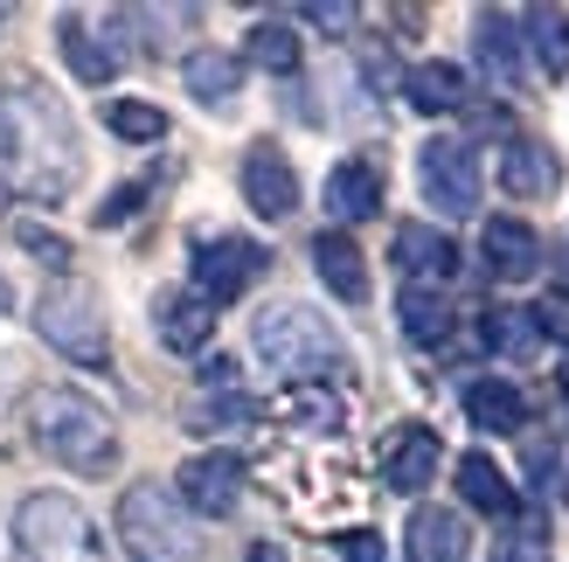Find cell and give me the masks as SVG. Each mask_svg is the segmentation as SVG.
<instances>
[{
  "label": "cell",
  "instance_id": "1",
  "mask_svg": "<svg viewBox=\"0 0 569 562\" xmlns=\"http://www.w3.org/2000/svg\"><path fill=\"white\" fill-rule=\"evenodd\" d=\"M0 167H8V181L28 188L36 202H63V194L83 181L77 126L36 77L0 83Z\"/></svg>",
  "mask_w": 569,
  "mask_h": 562
},
{
  "label": "cell",
  "instance_id": "2",
  "mask_svg": "<svg viewBox=\"0 0 569 562\" xmlns=\"http://www.w3.org/2000/svg\"><path fill=\"white\" fill-rule=\"evenodd\" d=\"M28 438L63 472H83V480H104L119 465V431L83 389H36L28 397Z\"/></svg>",
  "mask_w": 569,
  "mask_h": 562
},
{
  "label": "cell",
  "instance_id": "3",
  "mask_svg": "<svg viewBox=\"0 0 569 562\" xmlns=\"http://www.w3.org/2000/svg\"><path fill=\"white\" fill-rule=\"evenodd\" d=\"M250 348H258V361L271 375H284V382H320V375H333L340 361H348V348H340V333L320 320V313H306V305H292V299H278V305H264L258 320H250Z\"/></svg>",
  "mask_w": 569,
  "mask_h": 562
},
{
  "label": "cell",
  "instance_id": "4",
  "mask_svg": "<svg viewBox=\"0 0 569 562\" xmlns=\"http://www.w3.org/2000/svg\"><path fill=\"white\" fill-rule=\"evenodd\" d=\"M14 562H104V535L70 493H28L14 508Z\"/></svg>",
  "mask_w": 569,
  "mask_h": 562
},
{
  "label": "cell",
  "instance_id": "5",
  "mask_svg": "<svg viewBox=\"0 0 569 562\" xmlns=\"http://www.w3.org/2000/svg\"><path fill=\"white\" fill-rule=\"evenodd\" d=\"M119 535L132 562H202V535H194L188 508L153 480L119 493Z\"/></svg>",
  "mask_w": 569,
  "mask_h": 562
},
{
  "label": "cell",
  "instance_id": "6",
  "mask_svg": "<svg viewBox=\"0 0 569 562\" xmlns=\"http://www.w3.org/2000/svg\"><path fill=\"white\" fill-rule=\"evenodd\" d=\"M36 333L77 369H111V327H104V305L91 285H70V278L49 285L36 299Z\"/></svg>",
  "mask_w": 569,
  "mask_h": 562
},
{
  "label": "cell",
  "instance_id": "7",
  "mask_svg": "<svg viewBox=\"0 0 569 562\" xmlns=\"http://www.w3.org/2000/svg\"><path fill=\"white\" fill-rule=\"evenodd\" d=\"M417 188L438 215H472L479 209V160L466 139H431L417 153Z\"/></svg>",
  "mask_w": 569,
  "mask_h": 562
},
{
  "label": "cell",
  "instance_id": "8",
  "mask_svg": "<svg viewBox=\"0 0 569 562\" xmlns=\"http://www.w3.org/2000/svg\"><path fill=\"white\" fill-rule=\"evenodd\" d=\"M264 250L258 243H250V237H216V243H202V250H194V299H202V305H230V299H243L250 285H258V278H264Z\"/></svg>",
  "mask_w": 569,
  "mask_h": 562
},
{
  "label": "cell",
  "instance_id": "9",
  "mask_svg": "<svg viewBox=\"0 0 569 562\" xmlns=\"http://www.w3.org/2000/svg\"><path fill=\"white\" fill-rule=\"evenodd\" d=\"M181 508L194 514H237V500H243V459L237 452H202V459H188L181 465Z\"/></svg>",
  "mask_w": 569,
  "mask_h": 562
},
{
  "label": "cell",
  "instance_id": "10",
  "mask_svg": "<svg viewBox=\"0 0 569 562\" xmlns=\"http://www.w3.org/2000/svg\"><path fill=\"white\" fill-rule=\"evenodd\" d=\"M243 202L264 222H284L299 209V174H292V160H284L278 147H250L243 153Z\"/></svg>",
  "mask_w": 569,
  "mask_h": 562
},
{
  "label": "cell",
  "instance_id": "11",
  "mask_svg": "<svg viewBox=\"0 0 569 562\" xmlns=\"http://www.w3.org/2000/svg\"><path fill=\"white\" fill-rule=\"evenodd\" d=\"M479 258H487V271H493V278L521 285V278L542 271V237H535L521 215H493L487 230H479Z\"/></svg>",
  "mask_w": 569,
  "mask_h": 562
},
{
  "label": "cell",
  "instance_id": "12",
  "mask_svg": "<svg viewBox=\"0 0 569 562\" xmlns=\"http://www.w3.org/2000/svg\"><path fill=\"white\" fill-rule=\"evenodd\" d=\"M403 549L410 562H472V535L451 508H417L403 528Z\"/></svg>",
  "mask_w": 569,
  "mask_h": 562
},
{
  "label": "cell",
  "instance_id": "13",
  "mask_svg": "<svg viewBox=\"0 0 569 562\" xmlns=\"http://www.w3.org/2000/svg\"><path fill=\"white\" fill-rule=\"evenodd\" d=\"M438 438L423 431V424H410V431H396L389 438V452H382V486H396V493H423L438 480Z\"/></svg>",
  "mask_w": 569,
  "mask_h": 562
},
{
  "label": "cell",
  "instance_id": "14",
  "mask_svg": "<svg viewBox=\"0 0 569 562\" xmlns=\"http://www.w3.org/2000/svg\"><path fill=\"white\" fill-rule=\"evenodd\" d=\"M312 271H320V285H327L333 299H348V305L368 299V264H361V243H355V237L320 230V237H312Z\"/></svg>",
  "mask_w": 569,
  "mask_h": 562
},
{
  "label": "cell",
  "instance_id": "15",
  "mask_svg": "<svg viewBox=\"0 0 569 562\" xmlns=\"http://www.w3.org/2000/svg\"><path fill=\"white\" fill-rule=\"evenodd\" d=\"M556 181H562V167H556V153L542 139H515V147L500 153V188L515 194V202H542Z\"/></svg>",
  "mask_w": 569,
  "mask_h": 562
},
{
  "label": "cell",
  "instance_id": "16",
  "mask_svg": "<svg viewBox=\"0 0 569 562\" xmlns=\"http://www.w3.org/2000/svg\"><path fill=\"white\" fill-rule=\"evenodd\" d=\"M153 327H160V341L174 354H194L216 333V305H202L194 292H160L153 299Z\"/></svg>",
  "mask_w": 569,
  "mask_h": 562
},
{
  "label": "cell",
  "instance_id": "17",
  "mask_svg": "<svg viewBox=\"0 0 569 562\" xmlns=\"http://www.w3.org/2000/svg\"><path fill=\"white\" fill-rule=\"evenodd\" d=\"M472 49H479V70H487L500 91H515L521 83V36H515V21H507L500 8H487L472 21Z\"/></svg>",
  "mask_w": 569,
  "mask_h": 562
},
{
  "label": "cell",
  "instance_id": "18",
  "mask_svg": "<svg viewBox=\"0 0 569 562\" xmlns=\"http://www.w3.org/2000/svg\"><path fill=\"white\" fill-rule=\"evenodd\" d=\"M396 264L410 271V285H438V278L459 271V250H451V237L423 230V222H403L396 230Z\"/></svg>",
  "mask_w": 569,
  "mask_h": 562
},
{
  "label": "cell",
  "instance_id": "19",
  "mask_svg": "<svg viewBox=\"0 0 569 562\" xmlns=\"http://www.w3.org/2000/svg\"><path fill=\"white\" fill-rule=\"evenodd\" d=\"M327 209L340 222H368V215L382 209V174L368 160H340L333 174H327Z\"/></svg>",
  "mask_w": 569,
  "mask_h": 562
},
{
  "label": "cell",
  "instance_id": "20",
  "mask_svg": "<svg viewBox=\"0 0 569 562\" xmlns=\"http://www.w3.org/2000/svg\"><path fill=\"white\" fill-rule=\"evenodd\" d=\"M466 417H472V431H493V438H515L528 424V403H521V389L515 382H472L466 389Z\"/></svg>",
  "mask_w": 569,
  "mask_h": 562
},
{
  "label": "cell",
  "instance_id": "21",
  "mask_svg": "<svg viewBox=\"0 0 569 562\" xmlns=\"http://www.w3.org/2000/svg\"><path fill=\"white\" fill-rule=\"evenodd\" d=\"M63 63H70L83 83H111L126 56L111 49V42H98V28L83 21V14H63Z\"/></svg>",
  "mask_w": 569,
  "mask_h": 562
},
{
  "label": "cell",
  "instance_id": "22",
  "mask_svg": "<svg viewBox=\"0 0 569 562\" xmlns=\"http://www.w3.org/2000/svg\"><path fill=\"white\" fill-rule=\"evenodd\" d=\"M459 493L472 500L479 514H493V521H507V514L521 508V493L507 486V472H500L487 452H466V459H459Z\"/></svg>",
  "mask_w": 569,
  "mask_h": 562
},
{
  "label": "cell",
  "instance_id": "23",
  "mask_svg": "<svg viewBox=\"0 0 569 562\" xmlns=\"http://www.w3.org/2000/svg\"><path fill=\"white\" fill-rule=\"evenodd\" d=\"M181 77H188V91L202 98V104L222 111V104L237 98V83H243V63H237V56H222V49H194L188 63H181Z\"/></svg>",
  "mask_w": 569,
  "mask_h": 562
},
{
  "label": "cell",
  "instance_id": "24",
  "mask_svg": "<svg viewBox=\"0 0 569 562\" xmlns=\"http://www.w3.org/2000/svg\"><path fill=\"white\" fill-rule=\"evenodd\" d=\"M396 313H403V333L417 348H438L451 333V305L431 292V285H403V299H396Z\"/></svg>",
  "mask_w": 569,
  "mask_h": 562
},
{
  "label": "cell",
  "instance_id": "25",
  "mask_svg": "<svg viewBox=\"0 0 569 562\" xmlns=\"http://www.w3.org/2000/svg\"><path fill=\"white\" fill-rule=\"evenodd\" d=\"M403 91H410L417 111H459L466 104V70L459 63H417Z\"/></svg>",
  "mask_w": 569,
  "mask_h": 562
},
{
  "label": "cell",
  "instance_id": "26",
  "mask_svg": "<svg viewBox=\"0 0 569 562\" xmlns=\"http://www.w3.org/2000/svg\"><path fill=\"white\" fill-rule=\"evenodd\" d=\"M487 348L515 354V361H528L535 348H542V333H535V313H528V305H493V313H487Z\"/></svg>",
  "mask_w": 569,
  "mask_h": 562
},
{
  "label": "cell",
  "instance_id": "27",
  "mask_svg": "<svg viewBox=\"0 0 569 562\" xmlns=\"http://www.w3.org/2000/svg\"><path fill=\"white\" fill-rule=\"evenodd\" d=\"M278 410L292 417L299 431H333V424H340V397H333V389H320V382H299V389H284V397H278Z\"/></svg>",
  "mask_w": 569,
  "mask_h": 562
},
{
  "label": "cell",
  "instance_id": "28",
  "mask_svg": "<svg viewBox=\"0 0 569 562\" xmlns=\"http://www.w3.org/2000/svg\"><path fill=\"white\" fill-rule=\"evenodd\" d=\"M243 49H250V63H258V70H278V77H292V70H299V36H292L284 21H258Z\"/></svg>",
  "mask_w": 569,
  "mask_h": 562
},
{
  "label": "cell",
  "instance_id": "29",
  "mask_svg": "<svg viewBox=\"0 0 569 562\" xmlns=\"http://www.w3.org/2000/svg\"><path fill=\"white\" fill-rule=\"evenodd\" d=\"M528 42H535V63H542L549 77L569 70V21H562L556 8H535V14H528Z\"/></svg>",
  "mask_w": 569,
  "mask_h": 562
},
{
  "label": "cell",
  "instance_id": "30",
  "mask_svg": "<svg viewBox=\"0 0 569 562\" xmlns=\"http://www.w3.org/2000/svg\"><path fill=\"white\" fill-rule=\"evenodd\" d=\"M104 126L119 139H167V111L139 104V98H119V104H104Z\"/></svg>",
  "mask_w": 569,
  "mask_h": 562
},
{
  "label": "cell",
  "instance_id": "31",
  "mask_svg": "<svg viewBox=\"0 0 569 562\" xmlns=\"http://www.w3.org/2000/svg\"><path fill=\"white\" fill-rule=\"evenodd\" d=\"M14 243H21V250H36V258H42V264H56V271L70 264V243L56 237V230H42V222H28V215L14 222Z\"/></svg>",
  "mask_w": 569,
  "mask_h": 562
},
{
  "label": "cell",
  "instance_id": "32",
  "mask_svg": "<svg viewBox=\"0 0 569 562\" xmlns=\"http://www.w3.org/2000/svg\"><path fill=\"white\" fill-rule=\"evenodd\" d=\"M528 313H535V333H549V341L569 348V292H549L542 305H528Z\"/></svg>",
  "mask_w": 569,
  "mask_h": 562
},
{
  "label": "cell",
  "instance_id": "33",
  "mask_svg": "<svg viewBox=\"0 0 569 562\" xmlns=\"http://www.w3.org/2000/svg\"><path fill=\"white\" fill-rule=\"evenodd\" d=\"M493 562H549V535H535V528H528V535H500Z\"/></svg>",
  "mask_w": 569,
  "mask_h": 562
},
{
  "label": "cell",
  "instance_id": "34",
  "mask_svg": "<svg viewBox=\"0 0 569 562\" xmlns=\"http://www.w3.org/2000/svg\"><path fill=\"white\" fill-rule=\"evenodd\" d=\"M139 202H147V188H139V181H126V188H119V194H111V202L98 209V222H126Z\"/></svg>",
  "mask_w": 569,
  "mask_h": 562
},
{
  "label": "cell",
  "instance_id": "35",
  "mask_svg": "<svg viewBox=\"0 0 569 562\" xmlns=\"http://www.w3.org/2000/svg\"><path fill=\"white\" fill-rule=\"evenodd\" d=\"M306 21H312V28H355L361 14H355V8H340V0H312Z\"/></svg>",
  "mask_w": 569,
  "mask_h": 562
},
{
  "label": "cell",
  "instance_id": "36",
  "mask_svg": "<svg viewBox=\"0 0 569 562\" xmlns=\"http://www.w3.org/2000/svg\"><path fill=\"white\" fill-rule=\"evenodd\" d=\"M340 555L348 562H382V542L368 535V528H355V535H340Z\"/></svg>",
  "mask_w": 569,
  "mask_h": 562
},
{
  "label": "cell",
  "instance_id": "37",
  "mask_svg": "<svg viewBox=\"0 0 569 562\" xmlns=\"http://www.w3.org/2000/svg\"><path fill=\"white\" fill-rule=\"evenodd\" d=\"M528 472H535V486H549V472H556V444L549 438H528Z\"/></svg>",
  "mask_w": 569,
  "mask_h": 562
},
{
  "label": "cell",
  "instance_id": "38",
  "mask_svg": "<svg viewBox=\"0 0 569 562\" xmlns=\"http://www.w3.org/2000/svg\"><path fill=\"white\" fill-rule=\"evenodd\" d=\"M202 382H209V389H230V382H237V361H230V354H209V361H202Z\"/></svg>",
  "mask_w": 569,
  "mask_h": 562
},
{
  "label": "cell",
  "instance_id": "39",
  "mask_svg": "<svg viewBox=\"0 0 569 562\" xmlns=\"http://www.w3.org/2000/svg\"><path fill=\"white\" fill-rule=\"evenodd\" d=\"M243 562H292V555H284V549H278V542H258V549H250V555H243Z\"/></svg>",
  "mask_w": 569,
  "mask_h": 562
},
{
  "label": "cell",
  "instance_id": "40",
  "mask_svg": "<svg viewBox=\"0 0 569 562\" xmlns=\"http://www.w3.org/2000/svg\"><path fill=\"white\" fill-rule=\"evenodd\" d=\"M0 313H8V285H0Z\"/></svg>",
  "mask_w": 569,
  "mask_h": 562
},
{
  "label": "cell",
  "instance_id": "41",
  "mask_svg": "<svg viewBox=\"0 0 569 562\" xmlns=\"http://www.w3.org/2000/svg\"><path fill=\"white\" fill-rule=\"evenodd\" d=\"M562 397H569V369H562Z\"/></svg>",
  "mask_w": 569,
  "mask_h": 562
}]
</instances>
